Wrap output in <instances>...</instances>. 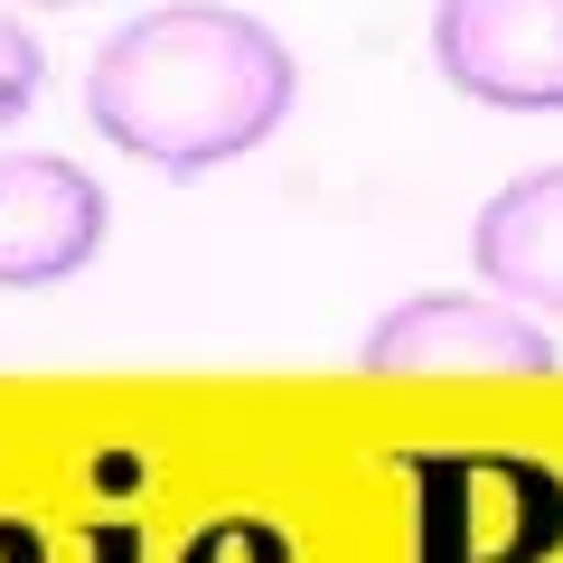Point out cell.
Wrapping results in <instances>:
<instances>
[{
	"instance_id": "obj_2",
	"label": "cell",
	"mask_w": 563,
	"mask_h": 563,
	"mask_svg": "<svg viewBox=\"0 0 563 563\" xmlns=\"http://www.w3.org/2000/svg\"><path fill=\"white\" fill-rule=\"evenodd\" d=\"M563 347L498 291H413L357 347V376H554Z\"/></svg>"
},
{
	"instance_id": "obj_1",
	"label": "cell",
	"mask_w": 563,
	"mask_h": 563,
	"mask_svg": "<svg viewBox=\"0 0 563 563\" xmlns=\"http://www.w3.org/2000/svg\"><path fill=\"white\" fill-rule=\"evenodd\" d=\"M301 66L273 38V20L225 0H169L141 10L85 66V122L122 161H151L169 179L225 169L291 122Z\"/></svg>"
},
{
	"instance_id": "obj_4",
	"label": "cell",
	"mask_w": 563,
	"mask_h": 563,
	"mask_svg": "<svg viewBox=\"0 0 563 563\" xmlns=\"http://www.w3.org/2000/svg\"><path fill=\"white\" fill-rule=\"evenodd\" d=\"M103 254V188L57 151H0V291L76 282Z\"/></svg>"
},
{
	"instance_id": "obj_6",
	"label": "cell",
	"mask_w": 563,
	"mask_h": 563,
	"mask_svg": "<svg viewBox=\"0 0 563 563\" xmlns=\"http://www.w3.org/2000/svg\"><path fill=\"white\" fill-rule=\"evenodd\" d=\"M38 85H47V47L29 38L10 10H0V132H10V122L38 103Z\"/></svg>"
},
{
	"instance_id": "obj_9",
	"label": "cell",
	"mask_w": 563,
	"mask_h": 563,
	"mask_svg": "<svg viewBox=\"0 0 563 563\" xmlns=\"http://www.w3.org/2000/svg\"><path fill=\"white\" fill-rule=\"evenodd\" d=\"M0 10H10V0H0ZM29 10H76V0H29Z\"/></svg>"
},
{
	"instance_id": "obj_7",
	"label": "cell",
	"mask_w": 563,
	"mask_h": 563,
	"mask_svg": "<svg viewBox=\"0 0 563 563\" xmlns=\"http://www.w3.org/2000/svg\"><path fill=\"white\" fill-rule=\"evenodd\" d=\"M188 563H291V554H282V536H263V526H207V536L198 544H188Z\"/></svg>"
},
{
	"instance_id": "obj_3",
	"label": "cell",
	"mask_w": 563,
	"mask_h": 563,
	"mask_svg": "<svg viewBox=\"0 0 563 563\" xmlns=\"http://www.w3.org/2000/svg\"><path fill=\"white\" fill-rule=\"evenodd\" d=\"M432 66L488 113H563V0H432Z\"/></svg>"
},
{
	"instance_id": "obj_5",
	"label": "cell",
	"mask_w": 563,
	"mask_h": 563,
	"mask_svg": "<svg viewBox=\"0 0 563 563\" xmlns=\"http://www.w3.org/2000/svg\"><path fill=\"white\" fill-rule=\"evenodd\" d=\"M470 263L498 301L517 310H554L563 320V161L507 179L498 198L470 217Z\"/></svg>"
},
{
	"instance_id": "obj_8",
	"label": "cell",
	"mask_w": 563,
	"mask_h": 563,
	"mask_svg": "<svg viewBox=\"0 0 563 563\" xmlns=\"http://www.w3.org/2000/svg\"><path fill=\"white\" fill-rule=\"evenodd\" d=\"M95 563H132V536H95Z\"/></svg>"
}]
</instances>
